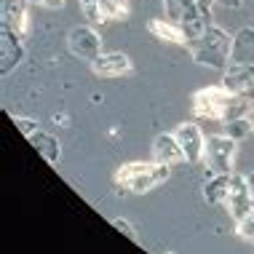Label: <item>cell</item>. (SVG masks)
Wrapping results in <instances>:
<instances>
[{
	"instance_id": "cell-1",
	"label": "cell",
	"mask_w": 254,
	"mask_h": 254,
	"mask_svg": "<svg viewBox=\"0 0 254 254\" xmlns=\"http://www.w3.org/2000/svg\"><path fill=\"white\" fill-rule=\"evenodd\" d=\"M254 110V102L236 97L222 86H206L198 88L193 94V113L195 118L209 121V123H230L238 118H249V113Z\"/></svg>"
},
{
	"instance_id": "cell-2",
	"label": "cell",
	"mask_w": 254,
	"mask_h": 254,
	"mask_svg": "<svg viewBox=\"0 0 254 254\" xmlns=\"http://www.w3.org/2000/svg\"><path fill=\"white\" fill-rule=\"evenodd\" d=\"M188 49H190V57H193L198 64L225 72V70L230 67L233 35H230L228 30H222V27L211 24L198 40H190Z\"/></svg>"
},
{
	"instance_id": "cell-3",
	"label": "cell",
	"mask_w": 254,
	"mask_h": 254,
	"mask_svg": "<svg viewBox=\"0 0 254 254\" xmlns=\"http://www.w3.org/2000/svg\"><path fill=\"white\" fill-rule=\"evenodd\" d=\"M171 177V166H163V163H142V161H134V163H126V166H121L115 171V185L123 190H128V193H150V190H155L158 185H163Z\"/></svg>"
},
{
	"instance_id": "cell-4",
	"label": "cell",
	"mask_w": 254,
	"mask_h": 254,
	"mask_svg": "<svg viewBox=\"0 0 254 254\" xmlns=\"http://www.w3.org/2000/svg\"><path fill=\"white\" fill-rule=\"evenodd\" d=\"M238 153V142H233L225 134H214L206 139V166L214 177H233V161Z\"/></svg>"
},
{
	"instance_id": "cell-5",
	"label": "cell",
	"mask_w": 254,
	"mask_h": 254,
	"mask_svg": "<svg viewBox=\"0 0 254 254\" xmlns=\"http://www.w3.org/2000/svg\"><path fill=\"white\" fill-rule=\"evenodd\" d=\"M67 49H70L72 57L86 59L88 64H91V62H97L102 57V38H99V32L88 24L72 27V30L67 32Z\"/></svg>"
},
{
	"instance_id": "cell-6",
	"label": "cell",
	"mask_w": 254,
	"mask_h": 254,
	"mask_svg": "<svg viewBox=\"0 0 254 254\" xmlns=\"http://www.w3.org/2000/svg\"><path fill=\"white\" fill-rule=\"evenodd\" d=\"M177 142H180V147H182V155H185V161L188 163H201L203 161V155H206V136L201 131V126L193 121H185L177 126Z\"/></svg>"
},
{
	"instance_id": "cell-7",
	"label": "cell",
	"mask_w": 254,
	"mask_h": 254,
	"mask_svg": "<svg viewBox=\"0 0 254 254\" xmlns=\"http://www.w3.org/2000/svg\"><path fill=\"white\" fill-rule=\"evenodd\" d=\"M24 59V38L16 35L11 27L0 24V72H13Z\"/></svg>"
},
{
	"instance_id": "cell-8",
	"label": "cell",
	"mask_w": 254,
	"mask_h": 254,
	"mask_svg": "<svg viewBox=\"0 0 254 254\" xmlns=\"http://www.w3.org/2000/svg\"><path fill=\"white\" fill-rule=\"evenodd\" d=\"M225 209L228 214L236 219V225L246 219L252 214V195H249V182H246V174H233V182H230V193H228V201H225Z\"/></svg>"
},
{
	"instance_id": "cell-9",
	"label": "cell",
	"mask_w": 254,
	"mask_h": 254,
	"mask_svg": "<svg viewBox=\"0 0 254 254\" xmlns=\"http://www.w3.org/2000/svg\"><path fill=\"white\" fill-rule=\"evenodd\" d=\"M222 88H228L236 97L254 102V67L252 64H230L222 72Z\"/></svg>"
},
{
	"instance_id": "cell-10",
	"label": "cell",
	"mask_w": 254,
	"mask_h": 254,
	"mask_svg": "<svg viewBox=\"0 0 254 254\" xmlns=\"http://www.w3.org/2000/svg\"><path fill=\"white\" fill-rule=\"evenodd\" d=\"M91 70L94 75H99L105 80H115V78H123V75H131L134 64L123 51H110V54H102L97 62H91Z\"/></svg>"
},
{
	"instance_id": "cell-11",
	"label": "cell",
	"mask_w": 254,
	"mask_h": 254,
	"mask_svg": "<svg viewBox=\"0 0 254 254\" xmlns=\"http://www.w3.org/2000/svg\"><path fill=\"white\" fill-rule=\"evenodd\" d=\"M27 0H0V24L11 27L16 35L27 38L30 30V16H27Z\"/></svg>"
},
{
	"instance_id": "cell-12",
	"label": "cell",
	"mask_w": 254,
	"mask_h": 254,
	"mask_svg": "<svg viewBox=\"0 0 254 254\" xmlns=\"http://www.w3.org/2000/svg\"><path fill=\"white\" fill-rule=\"evenodd\" d=\"M153 161L163 163V166H174V163H182V147L177 142L174 134H158L153 139Z\"/></svg>"
},
{
	"instance_id": "cell-13",
	"label": "cell",
	"mask_w": 254,
	"mask_h": 254,
	"mask_svg": "<svg viewBox=\"0 0 254 254\" xmlns=\"http://www.w3.org/2000/svg\"><path fill=\"white\" fill-rule=\"evenodd\" d=\"M230 64H252L254 67V27H241L233 35Z\"/></svg>"
},
{
	"instance_id": "cell-14",
	"label": "cell",
	"mask_w": 254,
	"mask_h": 254,
	"mask_svg": "<svg viewBox=\"0 0 254 254\" xmlns=\"http://www.w3.org/2000/svg\"><path fill=\"white\" fill-rule=\"evenodd\" d=\"M147 32L163 43H177V46H188V38H185L182 27L169 22V19H150L147 22Z\"/></svg>"
},
{
	"instance_id": "cell-15",
	"label": "cell",
	"mask_w": 254,
	"mask_h": 254,
	"mask_svg": "<svg viewBox=\"0 0 254 254\" xmlns=\"http://www.w3.org/2000/svg\"><path fill=\"white\" fill-rule=\"evenodd\" d=\"M27 142H30V145L35 147L40 155H43L46 163H51V166H57V163H59L62 145H59L57 136H51V134H46V131H35L32 136H27Z\"/></svg>"
},
{
	"instance_id": "cell-16",
	"label": "cell",
	"mask_w": 254,
	"mask_h": 254,
	"mask_svg": "<svg viewBox=\"0 0 254 254\" xmlns=\"http://www.w3.org/2000/svg\"><path fill=\"white\" fill-rule=\"evenodd\" d=\"M230 182H233V177H211L209 182H203V198H206V203L225 206L228 193H230Z\"/></svg>"
},
{
	"instance_id": "cell-17",
	"label": "cell",
	"mask_w": 254,
	"mask_h": 254,
	"mask_svg": "<svg viewBox=\"0 0 254 254\" xmlns=\"http://www.w3.org/2000/svg\"><path fill=\"white\" fill-rule=\"evenodd\" d=\"M102 19H105V22L128 19V0H105V3H102Z\"/></svg>"
},
{
	"instance_id": "cell-18",
	"label": "cell",
	"mask_w": 254,
	"mask_h": 254,
	"mask_svg": "<svg viewBox=\"0 0 254 254\" xmlns=\"http://www.w3.org/2000/svg\"><path fill=\"white\" fill-rule=\"evenodd\" d=\"M249 134H254L249 118H238V121L225 123V136H230L233 142H241V139H246Z\"/></svg>"
},
{
	"instance_id": "cell-19",
	"label": "cell",
	"mask_w": 254,
	"mask_h": 254,
	"mask_svg": "<svg viewBox=\"0 0 254 254\" xmlns=\"http://www.w3.org/2000/svg\"><path fill=\"white\" fill-rule=\"evenodd\" d=\"M102 3H105V0H80V11H83V16L88 22L105 24V19H102Z\"/></svg>"
},
{
	"instance_id": "cell-20",
	"label": "cell",
	"mask_w": 254,
	"mask_h": 254,
	"mask_svg": "<svg viewBox=\"0 0 254 254\" xmlns=\"http://www.w3.org/2000/svg\"><path fill=\"white\" fill-rule=\"evenodd\" d=\"M113 222V228L115 230H121L123 236L128 238V241H134V244H139V236H136V230H134V225L128 222V219H123V217H115V219H110Z\"/></svg>"
},
{
	"instance_id": "cell-21",
	"label": "cell",
	"mask_w": 254,
	"mask_h": 254,
	"mask_svg": "<svg viewBox=\"0 0 254 254\" xmlns=\"http://www.w3.org/2000/svg\"><path fill=\"white\" fill-rule=\"evenodd\" d=\"M11 121H13V126L19 128V131H22L24 136H32L35 131H40L38 128V123L32 121V118H22V115H11Z\"/></svg>"
},
{
	"instance_id": "cell-22",
	"label": "cell",
	"mask_w": 254,
	"mask_h": 254,
	"mask_svg": "<svg viewBox=\"0 0 254 254\" xmlns=\"http://www.w3.org/2000/svg\"><path fill=\"white\" fill-rule=\"evenodd\" d=\"M236 233H238V238H244V241H254V211L236 225Z\"/></svg>"
},
{
	"instance_id": "cell-23",
	"label": "cell",
	"mask_w": 254,
	"mask_h": 254,
	"mask_svg": "<svg viewBox=\"0 0 254 254\" xmlns=\"http://www.w3.org/2000/svg\"><path fill=\"white\" fill-rule=\"evenodd\" d=\"M30 5H43V8H51V11H57L64 5V0H27Z\"/></svg>"
},
{
	"instance_id": "cell-24",
	"label": "cell",
	"mask_w": 254,
	"mask_h": 254,
	"mask_svg": "<svg viewBox=\"0 0 254 254\" xmlns=\"http://www.w3.org/2000/svg\"><path fill=\"white\" fill-rule=\"evenodd\" d=\"M214 3H217V0H195V5L206 13V16H211V5H214Z\"/></svg>"
},
{
	"instance_id": "cell-25",
	"label": "cell",
	"mask_w": 254,
	"mask_h": 254,
	"mask_svg": "<svg viewBox=\"0 0 254 254\" xmlns=\"http://www.w3.org/2000/svg\"><path fill=\"white\" fill-rule=\"evenodd\" d=\"M217 3L222 5V8H241L244 0H217Z\"/></svg>"
},
{
	"instance_id": "cell-26",
	"label": "cell",
	"mask_w": 254,
	"mask_h": 254,
	"mask_svg": "<svg viewBox=\"0 0 254 254\" xmlns=\"http://www.w3.org/2000/svg\"><path fill=\"white\" fill-rule=\"evenodd\" d=\"M246 182H249V195H252V209H254V171L246 174Z\"/></svg>"
},
{
	"instance_id": "cell-27",
	"label": "cell",
	"mask_w": 254,
	"mask_h": 254,
	"mask_svg": "<svg viewBox=\"0 0 254 254\" xmlns=\"http://www.w3.org/2000/svg\"><path fill=\"white\" fill-rule=\"evenodd\" d=\"M249 123H252V128H254V110L249 113Z\"/></svg>"
},
{
	"instance_id": "cell-28",
	"label": "cell",
	"mask_w": 254,
	"mask_h": 254,
	"mask_svg": "<svg viewBox=\"0 0 254 254\" xmlns=\"http://www.w3.org/2000/svg\"><path fill=\"white\" fill-rule=\"evenodd\" d=\"M163 254H171V252H163Z\"/></svg>"
}]
</instances>
